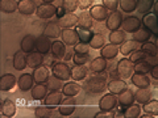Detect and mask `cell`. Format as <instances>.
<instances>
[{"label": "cell", "instance_id": "cell-13", "mask_svg": "<svg viewBox=\"0 0 158 118\" xmlns=\"http://www.w3.org/2000/svg\"><path fill=\"white\" fill-rule=\"evenodd\" d=\"M118 97V104H120L121 108H128L131 106L132 104H135L136 101V97H135V92L129 88H125L120 95L117 96Z\"/></svg>", "mask_w": 158, "mask_h": 118}, {"label": "cell", "instance_id": "cell-26", "mask_svg": "<svg viewBox=\"0 0 158 118\" xmlns=\"http://www.w3.org/2000/svg\"><path fill=\"white\" fill-rule=\"evenodd\" d=\"M107 88L108 91H110L111 93H113V95H120V93L123 92L127 88V84L124 81V79H112V80L107 84Z\"/></svg>", "mask_w": 158, "mask_h": 118}, {"label": "cell", "instance_id": "cell-47", "mask_svg": "<svg viewBox=\"0 0 158 118\" xmlns=\"http://www.w3.org/2000/svg\"><path fill=\"white\" fill-rule=\"evenodd\" d=\"M142 50L145 51V54L148 57H156L157 54H158V47L154 42H145V43H142Z\"/></svg>", "mask_w": 158, "mask_h": 118}, {"label": "cell", "instance_id": "cell-27", "mask_svg": "<svg viewBox=\"0 0 158 118\" xmlns=\"http://www.w3.org/2000/svg\"><path fill=\"white\" fill-rule=\"evenodd\" d=\"M107 65H108L107 59L103 58L100 55V57H98V58H95V59H92V61H91V63H90V70L94 73H102V72L106 71Z\"/></svg>", "mask_w": 158, "mask_h": 118}, {"label": "cell", "instance_id": "cell-43", "mask_svg": "<svg viewBox=\"0 0 158 118\" xmlns=\"http://www.w3.org/2000/svg\"><path fill=\"white\" fill-rule=\"evenodd\" d=\"M121 11H124L127 13H132L136 11L137 8V2L136 0H120V6Z\"/></svg>", "mask_w": 158, "mask_h": 118}, {"label": "cell", "instance_id": "cell-1", "mask_svg": "<svg viewBox=\"0 0 158 118\" xmlns=\"http://www.w3.org/2000/svg\"><path fill=\"white\" fill-rule=\"evenodd\" d=\"M116 70L121 79H129L135 73V63L131 61V58H123L118 61Z\"/></svg>", "mask_w": 158, "mask_h": 118}, {"label": "cell", "instance_id": "cell-60", "mask_svg": "<svg viewBox=\"0 0 158 118\" xmlns=\"http://www.w3.org/2000/svg\"><path fill=\"white\" fill-rule=\"evenodd\" d=\"M156 45H157V47H158V37H157V42H156Z\"/></svg>", "mask_w": 158, "mask_h": 118}, {"label": "cell", "instance_id": "cell-33", "mask_svg": "<svg viewBox=\"0 0 158 118\" xmlns=\"http://www.w3.org/2000/svg\"><path fill=\"white\" fill-rule=\"evenodd\" d=\"M87 73H88V68L86 67V65L85 66L75 65L71 68V77L75 81H81V80H83V79H86Z\"/></svg>", "mask_w": 158, "mask_h": 118}, {"label": "cell", "instance_id": "cell-6", "mask_svg": "<svg viewBox=\"0 0 158 118\" xmlns=\"http://www.w3.org/2000/svg\"><path fill=\"white\" fill-rule=\"evenodd\" d=\"M61 39L65 42L66 46H71L74 47L77 43L81 42L79 39V34L77 29H62V33H61Z\"/></svg>", "mask_w": 158, "mask_h": 118}, {"label": "cell", "instance_id": "cell-15", "mask_svg": "<svg viewBox=\"0 0 158 118\" xmlns=\"http://www.w3.org/2000/svg\"><path fill=\"white\" fill-rule=\"evenodd\" d=\"M90 14L95 21H106L108 17V9L104 6L100 4H95L90 8Z\"/></svg>", "mask_w": 158, "mask_h": 118}, {"label": "cell", "instance_id": "cell-10", "mask_svg": "<svg viewBox=\"0 0 158 118\" xmlns=\"http://www.w3.org/2000/svg\"><path fill=\"white\" fill-rule=\"evenodd\" d=\"M63 100V93L59 91H52L50 93H48V96L44 98V105H46L49 108L56 109L61 105V102Z\"/></svg>", "mask_w": 158, "mask_h": 118}, {"label": "cell", "instance_id": "cell-37", "mask_svg": "<svg viewBox=\"0 0 158 118\" xmlns=\"http://www.w3.org/2000/svg\"><path fill=\"white\" fill-rule=\"evenodd\" d=\"M156 0H137V12L146 14L152 11V8L154 7Z\"/></svg>", "mask_w": 158, "mask_h": 118}, {"label": "cell", "instance_id": "cell-45", "mask_svg": "<svg viewBox=\"0 0 158 118\" xmlns=\"http://www.w3.org/2000/svg\"><path fill=\"white\" fill-rule=\"evenodd\" d=\"M78 34H79V39H81V42H85V43H90L91 39L94 37V34L91 32V29H82V28H78Z\"/></svg>", "mask_w": 158, "mask_h": 118}, {"label": "cell", "instance_id": "cell-5", "mask_svg": "<svg viewBox=\"0 0 158 118\" xmlns=\"http://www.w3.org/2000/svg\"><path fill=\"white\" fill-rule=\"evenodd\" d=\"M141 25H142V22H141V20L136 17V16H128L127 18L123 20V30H124L125 33H136L138 32L141 29Z\"/></svg>", "mask_w": 158, "mask_h": 118}, {"label": "cell", "instance_id": "cell-21", "mask_svg": "<svg viewBox=\"0 0 158 118\" xmlns=\"http://www.w3.org/2000/svg\"><path fill=\"white\" fill-rule=\"evenodd\" d=\"M36 42H37V38L32 36V34H27L25 37L21 39V42H20V47H21V50L24 53H33L36 50Z\"/></svg>", "mask_w": 158, "mask_h": 118}, {"label": "cell", "instance_id": "cell-28", "mask_svg": "<svg viewBox=\"0 0 158 118\" xmlns=\"http://www.w3.org/2000/svg\"><path fill=\"white\" fill-rule=\"evenodd\" d=\"M79 92H81V85H79L75 80L66 81V84H63V87H62V93L65 96L75 97L77 95H79Z\"/></svg>", "mask_w": 158, "mask_h": 118}, {"label": "cell", "instance_id": "cell-56", "mask_svg": "<svg viewBox=\"0 0 158 118\" xmlns=\"http://www.w3.org/2000/svg\"><path fill=\"white\" fill-rule=\"evenodd\" d=\"M150 75L153 79H156V80H158V65L153 66L152 67V71H150Z\"/></svg>", "mask_w": 158, "mask_h": 118}, {"label": "cell", "instance_id": "cell-2", "mask_svg": "<svg viewBox=\"0 0 158 118\" xmlns=\"http://www.w3.org/2000/svg\"><path fill=\"white\" fill-rule=\"evenodd\" d=\"M52 72H53V76H56L62 81H69L71 77V68L65 62H57L52 67Z\"/></svg>", "mask_w": 158, "mask_h": 118}, {"label": "cell", "instance_id": "cell-57", "mask_svg": "<svg viewBox=\"0 0 158 118\" xmlns=\"http://www.w3.org/2000/svg\"><path fill=\"white\" fill-rule=\"evenodd\" d=\"M65 14H66V11H65L63 8H58V9H57V14H56V16H57L58 18H61L62 16H65Z\"/></svg>", "mask_w": 158, "mask_h": 118}, {"label": "cell", "instance_id": "cell-11", "mask_svg": "<svg viewBox=\"0 0 158 118\" xmlns=\"http://www.w3.org/2000/svg\"><path fill=\"white\" fill-rule=\"evenodd\" d=\"M32 75H33V79H34V81H36V84H40V83H48L49 77H50V71H49L48 66L41 65L40 67L34 68Z\"/></svg>", "mask_w": 158, "mask_h": 118}, {"label": "cell", "instance_id": "cell-51", "mask_svg": "<svg viewBox=\"0 0 158 118\" xmlns=\"http://www.w3.org/2000/svg\"><path fill=\"white\" fill-rule=\"evenodd\" d=\"M90 43H85V42H79L74 46V53H78V54H88L90 51Z\"/></svg>", "mask_w": 158, "mask_h": 118}, {"label": "cell", "instance_id": "cell-14", "mask_svg": "<svg viewBox=\"0 0 158 118\" xmlns=\"http://www.w3.org/2000/svg\"><path fill=\"white\" fill-rule=\"evenodd\" d=\"M52 43H53V42H50V38L42 34V36L37 37L36 50H37L38 53L44 54V55H48V54H50V51H52Z\"/></svg>", "mask_w": 158, "mask_h": 118}, {"label": "cell", "instance_id": "cell-9", "mask_svg": "<svg viewBox=\"0 0 158 118\" xmlns=\"http://www.w3.org/2000/svg\"><path fill=\"white\" fill-rule=\"evenodd\" d=\"M75 97H70V96H66L65 100H62L61 105L58 106V112L59 114L63 116V117H69L71 116L74 110H75Z\"/></svg>", "mask_w": 158, "mask_h": 118}, {"label": "cell", "instance_id": "cell-17", "mask_svg": "<svg viewBox=\"0 0 158 118\" xmlns=\"http://www.w3.org/2000/svg\"><path fill=\"white\" fill-rule=\"evenodd\" d=\"M16 84H17V79L12 73H4L0 77V91H3V92L13 89V87Z\"/></svg>", "mask_w": 158, "mask_h": 118}, {"label": "cell", "instance_id": "cell-44", "mask_svg": "<svg viewBox=\"0 0 158 118\" xmlns=\"http://www.w3.org/2000/svg\"><path fill=\"white\" fill-rule=\"evenodd\" d=\"M152 65L146 61H141V62H137L135 65V72L137 73H142V75H146L152 71Z\"/></svg>", "mask_w": 158, "mask_h": 118}, {"label": "cell", "instance_id": "cell-52", "mask_svg": "<svg viewBox=\"0 0 158 118\" xmlns=\"http://www.w3.org/2000/svg\"><path fill=\"white\" fill-rule=\"evenodd\" d=\"M59 81H62V80H59V79H57L56 76H53V77H49V80H48V87L50 88L52 91H58V89H62V85H61V83Z\"/></svg>", "mask_w": 158, "mask_h": 118}, {"label": "cell", "instance_id": "cell-30", "mask_svg": "<svg viewBox=\"0 0 158 118\" xmlns=\"http://www.w3.org/2000/svg\"><path fill=\"white\" fill-rule=\"evenodd\" d=\"M120 53L118 50V47L116 45H112V43H108V45H104L102 49H100V55L103 58H106L107 61H110V59H113L116 58V55Z\"/></svg>", "mask_w": 158, "mask_h": 118}, {"label": "cell", "instance_id": "cell-54", "mask_svg": "<svg viewBox=\"0 0 158 118\" xmlns=\"http://www.w3.org/2000/svg\"><path fill=\"white\" fill-rule=\"evenodd\" d=\"M113 117H116L113 110H111V112L110 110H100L95 114V118H113Z\"/></svg>", "mask_w": 158, "mask_h": 118}, {"label": "cell", "instance_id": "cell-46", "mask_svg": "<svg viewBox=\"0 0 158 118\" xmlns=\"http://www.w3.org/2000/svg\"><path fill=\"white\" fill-rule=\"evenodd\" d=\"M104 45H106L104 37H103L100 33H95V34H94V37H92L91 42H90V46L92 49H95V50H98V49H102Z\"/></svg>", "mask_w": 158, "mask_h": 118}, {"label": "cell", "instance_id": "cell-20", "mask_svg": "<svg viewBox=\"0 0 158 118\" xmlns=\"http://www.w3.org/2000/svg\"><path fill=\"white\" fill-rule=\"evenodd\" d=\"M12 65L13 68L17 71H23L25 70V67H28V63H27V55L23 50H19L15 53L13 55V61H12Z\"/></svg>", "mask_w": 158, "mask_h": 118}, {"label": "cell", "instance_id": "cell-19", "mask_svg": "<svg viewBox=\"0 0 158 118\" xmlns=\"http://www.w3.org/2000/svg\"><path fill=\"white\" fill-rule=\"evenodd\" d=\"M62 33V28L59 26V24L56 21H50L46 24V26L44 28V36H46L49 38H58Z\"/></svg>", "mask_w": 158, "mask_h": 118}, {"label": "cell", "instance_id": "cell-3", "mask_svg": "<svg viewBox=\"0 0 158 118\" xmlns=\"http://www.w3.org/2000/svg\"><path fill=\"white\" fill-rule=\"evenodd\" d=\"M120 105L118 104V97L117 95H113V93H108V95H104L100 101H99V108L100 110H115L116 108Z\"/></svg>", "mask_w": 158, "mask_h": 118}, {"label": "cell", "instance_id": "cell-29", "mask_svg": "<svg viewBox=\"0 0 158 118\" xmlns=\"http://www.w3.org/2000/svg\"><path fill=\"white\" fill-rule=\"evenodd\" d=\"M2 114L3 117H7V118H12L15 117V114H16V104L9 100V98H7V100H4L2 102Z\"/></svg>", "mask_w": 158, "mask_h": 118}, {"label": "cell", "instance_id": "cell-39", "mask_svg": "<svg viewBox=\"0 0 158 118\" xmlns=\"http://www.w3.org/2000/svg\"><path fill=\"white\" fill-rule=\"evenodd\" d=\"M152 37V33L149 30H146V29H140L138 32L133 33V39H135L136 42L138 43H145L150 39Z\"/></svg>", "mask_w": 158, "mask_h": 118}, {"label": "cell", "instance_id": "cell-25", "mask_svg": "<svg viewBox=\"0 0 158 118\" xmlns=\"http://www.w3.org/2000/svg\"><path fill=\"white\" fill-rule=\"evenodd\" d=\"M48 89H49V87L45 83L34 84V87L32 88V97L36 101H42L44 98L48 96Z\"/></svg>", "mask_w": 158, "mask_h": 118}, {"label": "cell", "instance_id": "cell-42", "mask_svg": "<svg viewBox=\"0 0 158 118\" xmlns=\"http://www.w3.org/2000/svg\"><path fill=\"white\" fill-rule=\"evenodd\" d=\"M124 117L125 118H138V117H141V108H140V105L132 104L131 106L125 108Z\"/></svg>", "mask_w": 158, "mask_h": 118}, {"label": "cell", "instance_id": "cell-36", "mask_svg": "<svg viewBox=\"0 0 158 118\" xmlns=\"http://www.w3.org/2000/svg\"><path fill=\"white\" fill-rule=\"evenodd\" d=\"M135 97H136V101L138 102V104L144 105L150 100L152 93L149 91V88H138L137 92L135 93Z\"/></svg>", "mask_w": 158, "mask_h": 118}, {"label": "cell", "instance_id": "cell-49", "mask_svg": "<svg viewBox=\"0 0 158 118\" xmlns=\"http://www.w3.org/2000/svg\"><path fill=\"white\" fill-rule=\"evenodd\" d=\"M62 8L66 12H75L79 8V0H62Z\"/></svg>", "mask_w": 158, "mask_h": 118}, {"label": "cell", "instance_id": "cell-55", "mask_svg": "<svg viewBox=\"0 0 158 118\" xmlns=\"http://www.w3.org/2000/svg\"><path fill=\"white\" fill-rule=\"evenodd\" d=\"M94 4V0H79V8L82 11H87L88 8H91Z\"/></svg>", "mask_w": 158, "mask_h": 118}, {"label": "cell", "instance_id": "cell-58", "mask_svg": "<svg viewBox=\"0 0 158 118\" xmlns=\"http://www.w3.org/2000/svg\"><path fill=\"white\" fill-rule=\"evenodd\" d=\"M153 13L157 14V16H158V2H156V3H154V7H153Z\"/></svg>", "mask_w": 158, "mask_h": 118}, {"label": "cell", "instance_id": "cell-48", "mask_svg": "<svg viewBox=\"0 0 158 118\" xmlns=\"http://www.w3.org/2000/svg\"><path fill=\"white\" fill-rule=\"evenodd\" d=\"M71 59H73L74 65L85 66L86 63L90 62V55H88V54H78V53H74V55H73Z\"/></svg>", "mask_w": 158, "mask_h": 118}, {"label": "cell", "instance_id": "cell-32", "mask_svg": "<svg viewBox=\"0 0 158 118\" xmlns=\"http://www.w3.org/2000/svg\"><path fill=\"white\" fill-rule=\"evenodd\" d=\"M92 17L90 14V11H83L81 14L78 16V28L82 29H91L92 28Z\"/></svg>", "mask_w": 158, "mask_h": 118}, {"label": "cell", "instance_id": "cell-31", "mask_svg": "<svg viewBox=\"0 0 158 118\" xmlns=\"http://www.w3.org/2000/svg\"><path fill=\"white\" fill-rule=\"evenodd\" d=\"M132 83L135 84L137 88H149L150 87V79L146 75H142V73H137L135 72L132 75Z\"/></svg>", "mask_w": 158, "mask_h": 118}, {"label": "cell", "instance_id": "cell-59", "mask_svg": "<svg viewBox=\"0 0 158 118\" xmlns=\"http://www.w3.org/2000/svg\"><path fill=\"white\" fill-rule=\"evenodd\" d=\"M54 2H56V0H42V3H54Z\"/></svg>", "mask_w": 158, "mask_h": 118}, {"label": "cell", "instance_id": "cell-23", "mask_svg": "<svg viewBox=\"0 0 158 118\" xmlns=\"http://www.w3.org/2000/svg\"><path fill=\"white\" fill-rule=\"evenodd\" d=\"M44 59H45V57H44V54H41V53H38V51L29 53L27 55L28 67H31V68L34 70V68H37L41 65H44Z\"/></svg>", "mask_w": 158, "mask_h": 118}, {"label": "cell", "instance_id": "cell-22", "mask_svg": "<svg viewBox=\"0 0 158 118\" xmlns=\"http://www.w3.org/2000/svg\"><path fill=\"white\" fill-rule=\"evenodd\" d=\"M17 11L21 14L29 16V14L36 13L37 7H36V4H34L33 0H19V9Z\"/></svg>", "mask_w": 158, "mask_h": 118}, {"label": "cell", "instance_id": "cell-34", "mask_svg": "<svg viewBox=\"0 0 158 118\" xmlns=\"http://www.w3.org/2000/svg\"><path fill=\"white\" fill-rule=\"evenodd\" d=\"M19 9V2L16 0H0V11L4 13H13Z\"/></svg>", "mask_w": 158, "mask_h": 118}, {"label": "cell", "instance_id": "cell-7", "mask_svg": "<svg viewBox=\"0 0 158 118\" xmlns=\"http://www.w3.org/2000/svg\"><path fill=\"white\" fill-rule=\"evenodd\" d=\"M142 25L146 30H149L152 34L158 37V16L154 13H146L142 18Z\"/></svg>", "mask_w": 158, "mask_h": 118}, {"label": "cell", "instance_id": "cell-8", "mask_svg": "<svg viewBox=\"0 0 158 118\" xmlns=\"http://www.w3.org/2000/svg\"><path fill=\"white\" fill-rule=\"evenodd\" d=\"M106 25L107 29L111 32H115L118 30L123 25V16L118 11H113L111 14H108V17L106 20Z\"/></svg>", "mask_w": 158, "mask_h": 118}, {"label": "cell", "instance_id": "cell-4", "mask_svg": "<svg viewBox=\"0 0 158 118\" xmlns=\"http://www.w3.org/2000/svg\"><path fill=\"white\" fill-rule=\"evenodd\" d=\"M57 9L58 8L56 6H53L52 3H42L41 6L37 7L36 14H37V17L41 20H49L57 14Z\"/></svg>", "mask_w": 158, "mask_h": 118}, {"label": "cell", "instance_id": "cell-38", "mask_svg": "<svg viewBox=\"0 0 158 118\" xmlns=\"http://www.w3.org/2000/svg\"><path fill=\"white\" fill-rule=\"evenodd\" d=\"M138 49V42H136L135 39H129V41H125L124 43L121 45L120 47V53L123 54V55H131V54L137 50Z\"/></svg>", "mask_w": 158, "mask_h": 118}, {"label": "cell", "instance_id": "cell-50", "mask_svg": "<svg viewBox=\"0 0 158 118\" xmlns=\"http://www.w3.org/2000/svg\"><path fill=\"white\" fill-rule=\"evenodd\" d=\"M146 54L145 51L142 50V49H137V50H135L132 54H131V61L133 63H137V62H141V61H145L146 59Z\"/></svg>", "mask_w": 158, "mask_h": 118}, {"label": "cell", "instance_id": "cell-12", "mask_svg": "<svg viewBox=\"0 0 158 118\" xmlns=\"http://www.w3.org/2000/svg\"><path fill=\"white\" fill-rule=\"evenodd\" d=\"M58 24L62 29H71L78 25V16L74 12H66L65 16L58 18Z\"/></svg>", "mask_w": 158, "mask_h": 118}, {"label": "cell", "instance_id": "cell-35", "mask_svg": "<svg viewBox=\"0 0 158 118\" xmlns=\"http://www.w3.org/2000/svg\"><path fill=\"white\" fill-rule=\"evenodd\" d=\"M108 39H110V43H112V45H116V46L123 45L125 42V32L120 30V29L115 32H111Z\"/></svg>", "mask_w": 158, "mask_h": 118}, {"label": "cell", "instance_id": "cell-40", "mask_svg": "<svg viewBox=\"0 0 158 118\" xmlns=\"http://www.w3.org/2000/svg\"><path fill=\"white\" fill-rule=\"evenodd\" d=\"M144 112L153 117H158V100H149L144 104Z\"/></svg>", "mask_w": 158, "mask_h": 118}, {"label": "cell", "instance_id": "cell-18", "mask_svg": "<svg viewBox=\"0 0 158 118\" xmlns=\"http://www.w3.org/2000/svg\"><path fill=\"white\" fill-rule=\"evenodd\" d=\"M87 87L92 93H99L103 92L106 88V79L100 77V76H94L92 79H90L87 83Z\"/></svg>", "mask_w": 158, "mask_h": 118}, {"label": "cell", "instance_id": "cell-53", "mask_svg": "<svg viewBox=\"0 0 158 118\" xmlns=\"http://www.w3.org/2000/svg\"><path fill=\"white\" fill-rule=\"evenodd\" d=\"M103 6L108 11H117V7L120 6V0H103Z\"/></svg>", "mask_w": 158, "mask_h": 118}, {"label": "cell", "instance_id": "cell-24", "mask_svg": "<svg viewBox=\"0 0 158 118\" xmlns=\"http://www.w3.org/2000/svg\"><path fill=\"white\" fill-rule=\"evenodd\" d=\"M66 53H67L66 51V45H65V42H63L62 39H56V41L52 43V51H50V54L54 58H58V59L65 58Z\"/></svg>", "mask_w": 158, "mask_h": 118}, {"label": "cell", "instance_id": "cell-16", "mask_svg": "<svg viewBox=\"0 0 158 118\" xmlns=\"http://www.w3.org/2000/svg\"><path fill=\"white\" fill-rule=\"evenodd\" d=\"M34 83L36 81L33 79V75H31V73H23L17 80V85L23 92H28V91H32V88L34 87Z\"/></svg>", "mask_w": 158, "mask_h": 118}, {"label": "cell", "instance_id": "cell-41", "mask_svg": "<svg viewBox=\"0 0 158 118\" xmlns=\"http://www.w3.org/2000/svg\"><path fill=\"white\" fill-rule=\"evenodd\" d=\"M53 112L54 109L53 108H49V106H38L34 109V117L37 118H49V117H53Z\"/></svg>", "mask_w": 158, "mask_h": 118}]
</instances>
